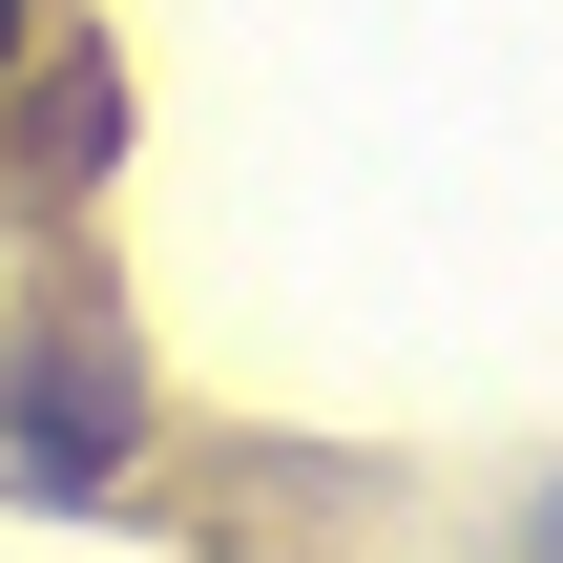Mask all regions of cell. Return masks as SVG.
<instances>
[{
    "instance_id": "2",
    "label": "cell",
    "mask_w": 563,
    "mask_h": 563,
    "mask_svg": "<svg viewBox=\"0 0 563 563\" xmlns=\"http://www.w3.org/2000/svg\"><path fill=\"white\" fill-rule=\"evenodd\" d=\"M0 42H21V0H0Z\"/></svg>"
},
{
    "instance_id": "1",
    "label": "cell",
    "mask_w": 563,
    "mask_h": 563,
    "mask_svg": "<svg viewBox=\"0 0 563 563\" xmlns=\"http://www.w3.org/2000/svg\"><path fill=\"white\" fill-rule=\"evenodd\" d=\"M104 439H125V376L21 355V481H104Z\"/></svg>"
}]
</instances>
